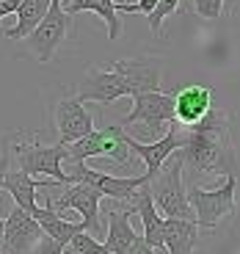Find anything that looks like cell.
<instances>
[{
    "label": "cell",
    "mask_w": 240,
    "mask_h": 254,
    "mask_svg": "<svg viewBox=\"0 0 240 254\" xmlns=\"http://www.w3.org/2000/svg\"><path fill=\"white\" fill-rule=\"evenodd\" d=\"M124 144H127V149L130 152H135L141 160L146 163V180H152L155 174L160 172V166L166 163V160L171 158V155L177 152L180 146H182V133H180V127H177V122L174 125H169V130H166L163 135H160L158 141H152V144H144V141H138V138H133V135L124 130Z\"/></svg>",
    "instance_id": "cell-12"
},
{
    "label": "cell",
    "mask_w": 240,
    "mask_h": 254,
    "mask_svg": "<svg viewBox=\"0 0 240 254\" xmlns=\"http://www.w3.org/2000/svg\"><path fill=\"white\" fill-rule=\"evenodd\" d=\"M89 158H111L119 166L127 163L130 149L124 144V127H105V130H91L89 135L66 144V158L63 160H89Z\"/></svg>",
    "instance_id": "cell-8"
},
{
    "label": "cell",
    "mask_w": 240,
    "mask_h": 254,
    "mask_svg": "<svg viewBox=\"0 0 240 254\" xmlns=\"http://www.w3.org/2000/svg\"><path fill=\"white\" fill-rule=\"evenodd\" d=\"M130 125H141V130L149 138L158 141L169 130V125H174V97L166 94V91H144V94H135L130 114L121 119L124 130Z\"/></svg>",
    "instance_id": "cell-6"
},
{
    "label": "cell",
    "mask_w": 240,
    "mask_h": 254,
    "mask_svg": "<svg viewBox=\"0 0 240 254\" xmlns=\"http://www.w3.org/2000/svg\"><path fill=\"white\" fill-rule=\"evenodd\" d=\"M111 69L127 83L130 97L144 94V91H160V83H163V58L160 56L121 58L111 64Z\"/></svg>",
    "instance_id": "cell-10"
},
{
    "label": "cell",
    "mask_w": 240,
    "mask_h": 254,
    "mask_svg": "<svg viewBox=\"0 0 240 254\" xmlns=\"http://www.w3.org/2000/svg\"><path fill=\"white\" fill-rule=\"evenodd\" d=\"M158 6V0H138V3H116V11H124V14H149L152 8Z\"/></svg>",
    "instance_id": "cell-25"
},
{
    "label": "cell",
    "mask_w": 240,
    "mask_h": 254,
    "mask_svg": "<svg viewBox=\"0 0 240 254\" xmlns=\"http://www.w3.org/2000/svg\"><path fill=\"white\" fill-rule=\"evenodd\" d=\"M130 97L127 83L116 75L111 66H94L83 75L80 89H77V100L80 102H100V105H111V102Z\"/></svg>",
    "instance_id": "cell-13"
},
{
    "label": "cell",
    "mask_w": 240,
    "mask_h": 254,
    "mask_svg": "<svg viewBox=\"0 0 240 254\" xmlns=\"http://www.w3.org/2000/svg\"><path fill=\"white\" fill-rule=\"evenodd\" d=\"M47 8H50V0H19V8H17V14H14L17 22H14V28H6L3 36L6 39H25L28 33L42 22Z\"/></svg>",
    "instance_id": "cell-22"
},
{
    "label": "cell",
    "mask_w": 240,
    "mask_h": 254,
    "mask_svg": "<svg viewBox=\"0 0 240 254\" xmlns=\"http://www.w3.org/2000/svg\"><path fill=\"white\" fill-rule=\"evenodd\" d=\"M31 254H61V246H58V243H53L50 238H42V241H39V246L33 249Z\"/></svg>",
    "instance_id": "cell-27"
},
{
    "label": "cell",
    "mask_w": 240,
    "mask_h": 254,
    "mask_svg": "<svg viewBox=\"0 0 240 254\" xmlns=\"http://www.w3.org/2000/svg\"><path fill=\"white\" fill-rule=\"evenodd\" d=\"M39 221V227H42V232H45L47 238H50L53 243H58V246H66V243L72 241V238L77 235V232H86V227H83V221H69V218H63L58 210H53L50 204H45V207L36 210V216H33Z\"/></svg>",
    "instance_id": "cell-20"
},
{
    "label": "cell",
    "mask_w": 240,
    "mask_h": 254,
    "mask_svg": "<svg viewBox=\"0 0 240 254\" xmlns=\"http://www.w3.org/2000/svg\"><path fill=\"white\" fill-rule=\"evenodd\" d=\"M100 199L102 193L91 185H83V183H69V185H61V193L58 196H47V204L58 213H66V210H75L80 213V221L86 227V232L94 238H102V221H100Z\"/></svg>",
    "instance_id": "cell-9"
},
{
    "label": "cell",
    "mask_w": 240,
    "mask_h": 254,
    "mask_svg": "<svg viewBox=\"0 0 240 254\" xmlns=\"http://www.w3.org/2000/svg\"><path fill=\"white\" fill-rule=\"evenodd\" d=\"M0 254H3V246H0Z\"/></svg>",
    "instance_id": "cell-31"
},
{
    "label": "cell",
    "mask_w": 240,
    "mask_h": 254,
    "mask_svg": "<svg viewBox=\"0 0 240 254\" xmlns=\"http://www.w3.org/2000/svg\"><path fill=\"white\" fill-rule=\"evenodd\" d=\"M63 11L69 14V17H75V14H80V11H94L97 17L105 19L108 36L111 39L121 36V17H119V11H116V0H69V3L63 6Z\"/></svg>",
    "instance_id": "cell-21"
},
{
    "label": "cell",
    "mask_w": 240,
    "mask_h": 254,
    "mask_svg": "<svg viewBox=\"0 0 240 254\" xmlns=\"http://www.w3.org/2000/svg\"><path fill=\"white\" fill-rule=\"evenodd\" d=\"M213 94L215 91L210 86H202V83H193V86H185L180 89L174 97V122L182 127H190L202 119L204 114L213 105Z\"/></svg>",
    "instance_id": "cell-16"
},
{
    "label": "cell",
    "mask_w": 240,
    "mask_h": 254,
    "mask_svg": "<svg viewBox=\"0 0 240 254\" xmlns=\"http://www.w3.org/2000/svg\"><path fill=\"white\" fill-rule=\"evenodd\" d=\"M53 119H56V130H58V144H63V146L83 138V135H89L94 130V116L89 114V108L77 97L58 100L56 111H53Z\"/></svg>",
    "instance_id": "cell-14"
},
{
    "label": "cell",
    "mask_w": 240,
    "mask_h": 254,
    "mask_svg": "<svg viewBox=\"0 0 240 254\" xmlns=\"http://www.w3.org/2000/svg\"><path fill=\"white\" fill-rule=\"evenodd\" d=\"M199 243V224L185 218H163V249L169 254H193Z\"/></svg>",
    "instance_id": "cell-19"
},
{
    "label": "cell",
    "mask_w": 240,
    "mask_h": 254,
    "mask_svg": "<svg viewBox=\"0 0 240 254\" xmlns=\"http://www.w3.org/2000/svg\"><path fill=\"white\" fill-rule=\"evenodd\" d=\"M8 155L14 158L17 169L33 174H42L47 180H56L58 185H69L66 172H63V158H66V146L63 144H42L36 135L14 133L6 138Z\"/></svg>",
    "instance_id": "cell-1"
},
{
    "label": "cell",
    "mask_w": 240,
    "mask_h": 254,
    "mask_svg": "<svg viewBox=\"0 0 240 254\" xmlns=\"http://www.w3.org/2000/svg\"><path fill=\"white\" fill-rule=\"evenodd\" d=\"M42 238H45V232H42L36 218L14 204V210L3 221V238H0L3 254H31Z\"/></svg>",
    "instance_id": "cell-11"
},
{
    "label": "cell",
    "mask_w": 240,
    "mask_h": 254,
    "mask_svg": "<svg viewBox=\"0 0 240 254\" xmlns=\"http://www.w3.org/2000/svg\"><path fill=\"white\" fill-rule=\"evenodd\" d=\"M11 166V155H8V144L3 141V149H0V190H3V174ZM0 238H3V218H0Z\"/></svg>",
    "instance_id": "cell-26"
},
{
    "label": "cell",
    "mask_w": 240,
    "mask_h": 254,
    "mask_svg": "<svg viewBox=\"0 0 240 254\" xmlns=\"http://www.w3.org/2000/svg\"><path fill=\"white\" fill-rule=\"evenodd\" d=\"M182 172H188L190 177L196 174H235L238 163H235V146L227 141H215L207 135L190 133L182 130V146L177 149Z\"/></svg>",
    "instance_id": "cell-2"
},
{
    "label": "cell",
    "mask_w": 240,
    "mask_h": 254,
    "mask_svg": "<svg viewBox=\"0 0 240 254\" xmlns=\"http://www.w3.org/2000/svg\"><path fill=\"white\" fill-rule=\"evenodd\" d=\"M19 0H0V19L8 17V14H17Z\"/></svg>",
    "instance_id": "cell-28"
},
{
    "label": "cell",
    "mask_w": 240,
    "mask_h": 254,
    "mask_svg": "<svg viewBox=\"0 0 240 254\" xmlns=\"http://www.w3.org/2000/svg\"><path fill=\"white\" fill-rule=\"evenodd\" d=\"M146 188H149L152 202H155L158 213H163L166 218L196 221L193 207L188 204V188L182 185V163H180L177 152L160 166V172L155 177L146 180Z\"/></svg>",
    "instance_id": "cell-3"
},
{
    "label": "cell",
    "mask_w": 240,
    "mask_h": 254,
    "mask_svg": "<svg viewBox=\"0 0 240 254\" xmlns=\"http://www.w3.org/2000/svg\"><path fill=\"white\" fill-rule=\"evenodd\" d=\"M124 254H155V249H149V246L144 243V238H138V241H135L133 246L127 249Z\"/></svg>",
    "instance_id": "cell-29"
},
{
    "label": "cell",
    "mask_w": 240,
    "mask_h": 254,
    "mask_svg": "<svg viewBox=\"0 0 240 254\" xmlns=\"http://www.w3.org/2000/svg\"><path fill=\"white\" fill-rule=\"evenodd\" d=\"M66 246H72L75 252H80V254H114V252H108L105 249V243L97 241L94 235H89V232H77Z\"/></svg>",
    "instance_id": "cell-23"
},
{
    "label": "cell",
    "mask_w": 240,
    "mask_h": 254,
    "mask_svg": "<svg viewBox=\"0 0 240 254\" xmlns=\"http://www.w3.org/2000/svg\"><path fill=\"white\" fill-rule=\"evenodd\" d=\"M50 185H58L56 180H33L28 172H22V169H17V166H8L6 174H3V190L6 193H11L14 204L17 207H22L28 213V216H36V190L39 188H50Z\"/></svg>",
    "instance_id": "cell-15"
},
{
    "label": "cell",
    "mask_w": 240,
    "mask_h": 254,
    "mask_svg": "<svg viewBox=\"0 0 240 254\" xmlns=\"http://www.w3.org/2000/svg\"><path fill=\"white\" fill-rule=\"evenodd\" d=\"M235 188H238L235 174H227L224 185L215 190H204L196 183L188 185V204L193 207L199 232H215L235 216V210H238L235 207Z\"/></svg>",
    "instance_id": "cell-4"
},
{
    "label": "cell",
    "mask_w": 240,
    "mask_h": 254,
    "mask_svg": "<svg viewBox=\"0 0 240 254\" xmlns=\"http://www.w3.org/2000/svg\"><path fill=\"white\" fill-rule=\"evenodd\" d=\"M133 210H138V216H141V224H144V243L149 249H155V252H166L163 249V218L158 213V207H155V202H152V193L149 188H146V183L141 185L138 190L133 193Z\"/></svg>",
    "instance_id": "cell-17"
},
{
    "label": "cell",
    "mask_w": 240,
    "mask_h": 254,
    "mask_svg": "<svg viewBox=\"0 0 240 254\" xmlns=\"http://www.w3.org/2000/svg\"><path fill=\"white\" fill-rule=\"evenodd\" d=\"M61 254H80V252H75L72 246H63V249H61Z\"/></svg>",
    "instance_id": "cell-30"
},
{
    "label": "cell",
    "mask_w": 240,
    "mask_h": 254,
    "mask_svg": "<svg viewBox=\"0 0 240 254\" xmlns=\"http://www.w3.org/2000/svg\"><path fill=\"white\" fill-rule=\"evenodd\" d=\"M66 163V180L69 183H83L91 185L102 193V196H111L116 202H130L133 193L146 183V174H138V177H116V174L108 172H97V169H89L86 160H63Z\"/></svg>",
    "instance_id": "cell-7"
},
{
    "label": "cell",
    "mask_w": 240,
    "mask_h": 254,
    "mask_svg": "<svg viewBox=\"0 0 240 254\" xmlns=\"http://www.w3.org/2000/svg\"><path fill=\"white\" fill-rule=\"evenodd\" d=\"M133 207H127V210H108V229H105V249L108 252H114V254H124L127 249L133 246L135 241H138V232L133 229Z\"/></svg>",
    "instance_id": "cell-18"
},
{
    "label": "cell",
    "mask_w": 240,
    "mask_h": 254,
    "mask_svg": "<svg viewBox=\"0 0 240 254\" xmlns=\"http://www.w3.org/2000/svg\"><path fill=\"white\" fill-rule=\"evenodd\" d=\"M193 3V11L204 19H218L224 14V3L227 0H190Z\"/></svg>",
    "instance_id": "cell-24"
},
{
    "label": "cell",
    "mask_w": 240,
    "mask_h": 254,
    "mask_svg": "<svg viewBox=\"0 0 240 254\" xmlns=\"http://www.w3.org/2000/svg\"><path fill=\"white\" fill-rule=\"evenodd\" d=\"M72 19L75 17H69V14L63 11L61 0H50V8H47V14L42 17V22L25 36L28 50L36 56L39 64H50L53 58H56V50L72 33V25H75Z\"/></svg>",
    "instance_id": "cell-5"
}]
</instances>
